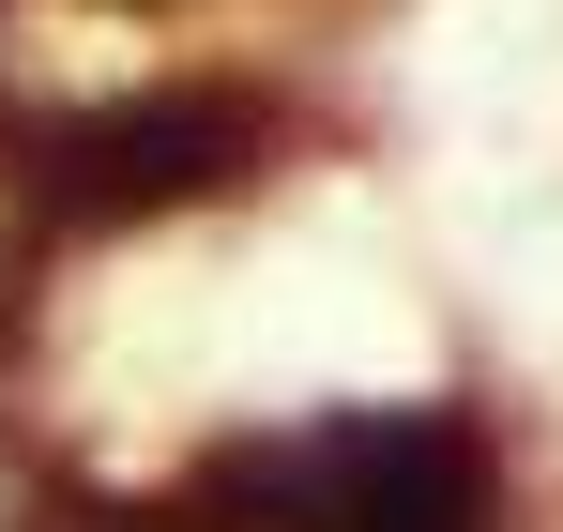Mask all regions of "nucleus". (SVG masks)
<instances>
[{
	"label": "nucleus",
	"instance_id": "nucleus-1",
	"mask_svg": "<svg viewBox=\"0 0 563 532\" xmlns=\"http://www.w3.org/2000/svg\"><path fill=\"white\" fill-rule=\"evenodd\" d=\"M305 153V107L260 62H122L77 77L46 107H0V168L31 198L46 244H137V229H198V213H244L260 182Z\"/></svg>",
	"mask_w": 563,
	"mask_h": 532
}]
</instances>
